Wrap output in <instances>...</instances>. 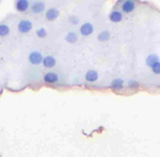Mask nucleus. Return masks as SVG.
<instances>
[{
    "label": "nucleus",
    "instance_id": "nucleus-1",
    "mask_svg": "<svg viewBox=\"0 0 160 157\" xmlns=\"http://www.w3.org/2000/svg\"><path fill=\"white\" fill-rule=\"evenodd\" d=\"M32 29V23L30 20H20L18 24V30L22 33H27Z\"/></svg>",
    "mask_w": 160,
    "mask_h": 157
},
{
    "label": "nucleus",
    "instance_id": "nucleus-2",
    "mask_svg": "<svg viewBox=\"0 0 160 157\" xmlns=\"http://www.w3.org/2000/svg\"><path fill=\"white\" fill-rule=\"evenodd\" d=\"M29 61L32 64H40L43 61V57L38 51H33L29 55Z\"/></svg>",
    "mask_w": 160,
    "mask_h": 157
},
{
    "label": "nucleus",
    "instance_id": "nucleus-3",
    "mask_svg": "<svg viewBox=\"0 0 160 157\" xmlns=\"http://www.w3.org/2000/svg\"><path fill=\"white\" fill-rule=\"evenodd\" d=\"M80 32H81V34H83V35L91 34V33L93 32V26L90 24V23H86V24H83L81 26V28H80Z\"/></svg>",
    "mask_w": 160,
    "mask_h": 157
},
{
    "label": "nucleus",
    "instance_id": "nucleus-4",
    "mask_svg": "<svg viewBox=\"0 0 160 157\" xmlns=\"http://www.w3.org/2000/svg\"><path fill=\"white\" fill-rule=\"evenodd\" d=\"M97 78H98V74H97V72L94 71V69H90V71L86 74V79L90 82L96 81Z\"/></svg>",
    "mask_w": 160,
    "mask_h": 157
},
{
    "label": "nucleus",
    "instance_id": "nucleus-5",
    "mask_svg": "<svg viewBox=\"0 0 160 157\" xmlns=\"http://www.w3.org/2000/svg\"><path fill=\"white\" fill-rule=\"evenodd\" d=\"M58 16H59V11L57 9H49L47 12H46V18L49 19V20L56 19Z\"/></svg>",
    "mask_w": 160,
    "mask_h": 157
},
{
    "label": "nucleus",
    "instance_id": "nucleus-6",
    "mask_svg": "<svg viewBox=\"0 0 160 157\" xmlns=\"http://www.w3.org/2000/svg\"><path fill=\"white\" fill-rule=\"evenodd\" d=\"M44 80L48 84H53V82L58 81V75L55 73H47L44 76Z\"/></svg>",
    "mask_w": 160,
    "mask_h": 157
},
{
    "label": "nucleus",
    "instance_id": "nucleus-7",
    "mask_svg": "<svg viewBox=\"0 0 160 157\" xmlns=\"http://www.w3.org/2000/svg\"><path fill=\"white\" fill-rule=\"evenodd\" d=\"M29 7V2L27 0H19V1L16 2V9L18 11H26Z\"/></svg>",
    "mask_w": 160,
    "mask_h": 157
},
{
    "label": "nucleus",
    "instance_id": "nucleus-8",
    "mask_svg": "<svg viewBox=\"0 0 160 157\" xmlns=\"http://www.w3.org/2000/svg\"><path fill=\"white\" fill-rule=\"evenodd\" d=\"M43 64L45 68H52V66H55V64H56V60H55V58H52V57H46V58L43 60Z\"/></svg>",
    "mask_w": 160,
    "mask_h": 157
},
{
    "label": "nucleus",
    "instance_id": "nucleus-9",
    "mask_svg": "<svg viewBox=\"0 0 160 157\" xmlns=\"http://www.w3.org/2000/svg\"><path fill=\"white\" fill-rule=\"evenodd\" d=\"M123 10L126 13L132 12L133 10H135V3H133L132 1H125L123 3Z\"/></svg>",
    "mask_w": 160,
    "mask_h": 157
},
{
    "label": "nucleus",
    "instance_id": "nucleus-10",
    "mask_svg": "<svg viewBox=\"0 0 160 157\" xmlns=\"http://www.w3.org/2000/svg\"><path fill=\"white\" fill-rule=\"evenodd\" d=\"M110 19L114 23H118L122 19V13L118 12V11H113L112 13L110 14Z\"/></svg>",
    "mask_w": 160,
    "mask_h": 157
},
{
    "label": "nucleus",
    "instance_id": "nucleus-11",
    "mask_svg": "<svg viewBox=\"0 0 160 157\" xmlns=\"http://www.w3.org/2000/svg\"><path fill=\"white\" fill-rule=\"evenodd\" d=\"M157 62H159V61H158V57L156 55H151L148 57V59H146V64H148V66H151V68Z\"/></svg>",
    "mask_w": 160,
    "mask_h": 157
},
{
    "label": "nucleus",
    "instance_id": "nucleus-12",
    "mask_svg": "<svg viewBox=\"0 0 160 157\" xmlns=\"http://www.w3.org/2000/svg\"><path fill=\"white\" fill-rule=\"evenodd\" d=\"M123 84H124V81L122 80V79H114V80H112V82H111V88L122 89Z\"/></svg>",
    "mask_w": 160,
    "mask_h": 157
},
{
    "label": "nucleus",
    "instance_id": "nucleus-13",
    "mask_svg": "<svg viewBox=\"0 0 160 157\" xmlns=\"http://www.w3.org/2000/svg\"><path fill=\"white\" fill-rule=\"evenodd\" d=\"M44 10V3L42 2H35L32 6V11L34 13H41Z\"/></svg>",
    "mask_w": 160,
    "mask_h": 157
},
{
    "label": "nucleus",
    "instance_id": "nucleus-14",
    "mask_svg": "<svg viewBox=\"0 0 160 157\" xmlns=\"http://www.w3.org/2000/svg\"><path fill=\"white\" fill-rule=\"evenodd\" d=\"M9 27L7 25H0V37H4V35L9 34Z\"/></svg>",
    "mask_w": 160,
    "mask_h": 157
},
{
    "label": "nucleus",
    "instance_id": "nucleus-15",
    "mask_svg": "<svg viewBox=\"0 0 160 157\" xmlns=\"http://www.w3.org/2000/svg\"><path fill=\"white\" fill-rule=\"evenodd\" d=\"M76 40H77L76 33H74V32L68 33V35H66V41H68V43H74V42H76Z\"/></svg>",
    "mask_w": 160,
    "mask_h": 157
},
{
    "label": "nucleus",
    "instance_id": "nucleus-16",
    "mask_svg": "<svg viewBox=\"0 0 160 157\" xmlns=\"http://www.w3.org/2000/svg\"><path fill=\"white\" fill-rule=\"evenodd\" d=\"M109 37H110V33L108 31H104L98 35V40L102 41V42H105V41H107L109 38Z\"/></svg>",
    "mask_w": 160,
    "mask_h": 157
},
{
    "label": "nucleus",
    "instance_id": "nucleus-17",
    "mask_svg": "<svg viewBox=\"0 0 160 157\" xmlns=\"http://www.w3.org/2000/svg\"><path fill=\"white\" fill-rule=\"evenodd\" d=\"M152 71H153L155 74H160V62L155 63L154 65L152 66Z\"/></svg>",
    "mask_w": 160,
    "mask_h": 157
},
{
    "label": "nucleus",
    "instance_id": "nucleus-18",
    "mask_svg": "<svg viewBox=\"0 0 160 157\" xmlns=\"http://www.w3.org/2000/svg\"><path fill=\"white\" fill-rule=\"evenodd\" d=\"M37 34H38V37H40V38H45L46 37V30L45 29H38V31H37Z\"/></svg>",
    "mask_w": 160,
    "mask_h": 157
},
{
    "label": "nucleus",
    "instance_id": "nucleus-19",
    "mask_svg": "<svg viewBox=\"0 0 160 157\" xmlns=\"http://www.w3.org/2000/svg\"><path fill=\"white\" fill-rule=\"evenodd\" d=\"M138 86H139L138 82L135 81V80H130L129 84H128V87H130V88H137Z\"/></svg>",
    "mask_w": 160,
    "mask_h": 157
},
{
    "label": "nucleus",
    "instance_id": "nucleus-20",
    "mask_svg": "<svg viewBox=\"0 0 160 157\" xmlns=\"http://www.w3.org/2000/svg\"><path fill=\"white\" fill-rule=\"evenodd\" d=\"M69 20H71L72 23H74V24H77L79 19L77 18V17H74V16H73V17H71V18H69Z\"/></svg>",
    "mask_w": 160,
    "mask_h": 157
}]
</instances>
